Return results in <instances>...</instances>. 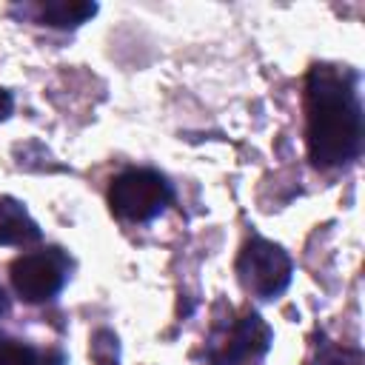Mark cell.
I'll return each mask as SVG.
<instances>
[{"label": "cell", "mask_w": 365, "mask_h": 365, "mask_svg": "<svg viewBox=\"0 0 365 365\" xmlns=\"http://www.w3.org/2000/svg\"><path fill=\"white\" fill-rule=\"evenodd\" d=\"M0 365H66L63 351H40L26 339L0 331Z\"/></svg>", "instance_id": "cell-8"}, {"label": "cell", "mask_w": 365, "mask_h": 365, "mask_svg": "<svg viewBox=\"0 0 365 365\" xmlns=\"http://www.w3.org/2000/svg\"><path fill=\"white\" fill-rule=\"evenodd\" d=\"M11 108H14V97H11V91L0 88V120H6V117L11 114Z\"/></svg>", "instance_id": "cell-10"}, {"label": "cell", "mask_w": 365, "mask_h": 365, "mask_svg": "<svg viewBox=\"0 0 365 365\" xmlns=\"http://www.w3.org/2000/svg\"><path fill=\"white\" fill-rule=\"evenodd\" d=\"M271 328L265 319L245 308L234 314L228 308L225 319H217L208 339H205V362L208 365H245L251 359H259L271 348Z\"/></svg>", "instance_id": "cell-2"}, {"label": "cell", "mask_w": 365, "mask_h": 365, "mask_svg": "<svg viewBox=\"0 0 365 365\" xmlns=\"http://www.w3.org/2000/svg\"><path fill=\"white\" fill-rule=\"evenodd\" d=\"M305 145L319 168H339L362 151L359 74L351 66L317 63L305 77Z\"/></svg>", "instance_id": "cell-1"}, {"label": "cell", "mask_w": 365, "mask_h": 365, "mask_svg": "<svg viewBox=\"0 0 365 365\" xmlns=\"http://www.w3.org/2000/svg\"><path fill=\"white\" fill-rule=\"evenodd\" d=\"M234 271L248 294H254L257 299H274L288 288L294 262L282 245L265 237H251L242 245Z\"/></svg>", "instance_id": "cell-4"}, {"label": "cell", "mask_w": 365, "mask_h": 365, "mask_svg": "<svg viewBox=\"0 0 365 365\" xmlns=\"http://www.w3.org/2000/svg\"><path fill=\"white\" fill-rule=\"evenodd\" d=\"M311 365H362V354L356 348H348V345H339V342H331L322 336L314 345Z\"/></svg>", "instance_id": "cell-9"}, {"label": "cell", "mask_w": 365, "mask_h": 365, "mask_svg": "<svg viewBox=\"0 0 365 365\" xmlns=\"http://www.w3.org/2000/svg\"><path fill=\"white\" fill-rule=\"evenodd\" d=\"M97 365H120V359H108V362H97Z\"/></svg>", "instance_id": "cell-12"}, {"label": "cell", "mask_w": 365, "mask_h": 365, "mask_svg": "<svg viewBox=\"0 0 365 365\" xmlns=\"http://www.w3.org/2000/svg\"><path fill=\"white\" fill-rule=\"evenodd\" d=\"M9 271H11V285L17 297L29 305H37L63 291L71 271V259L63 248H40V251L20 254Z\"/></svg>", "instance_id": "cell-5"}, {"label": "cell", "mask_w": 365, "mask_h": 365, "mask_svg": "<svg viewBox=\"0 0 365 365\" xmlns=\"http://www.w3.org/2000/svg\"><path fill=\"white\" fill-rule=\"evenodd\" d=\"M9 311H11V299H9V294H6L3 285H0V319L9 317Z\"/></svg>", "instance_id": "cell-11"}, {"label": "cell", "mask_w": 365, "mask_h": 365, "mask_svg": "<svg viewBox=\"0 0 365 365\" xmlns=\"http://www.w3.org/2000/svg\"><path fill=\"white\" fill-rule=\"evenodd\" d=\"M171 182L154 168H128L108 185V208L125 222H151L171 202Z\"/></svg>", "instance_id": "cell-3"}, {"label": "cell", "mask_w": 365, "mask_h": 365, "mask_svg": "<svg viewBox=\"0 0 365 365\" xmlns=\"http://www.w3.org/2000/svg\"><path fill=\"white\" fill-rule=\"evenodd\" d=\"M26 14H31L34 23H40V26H51V29H74V26H80V23H86L88 17L97 14V3L48 0V3L29 6Z\"/></svg>", "instance_id": "cell-6"}, {"label": "cell", "mask_w": 365, "mask_h": 365, "mask_svg": "<svg viewBox=\"0 0 365 365\" xmlns=\"http://www.w3.org/2000/svg\"><path fill=\"white\" fill-rule=\"evenodd\" d=\"M40 237V225L29 217L23 202L0 197V245H31Z\"/></svg>", "instance_id": "cell-7"}]
</instances>
